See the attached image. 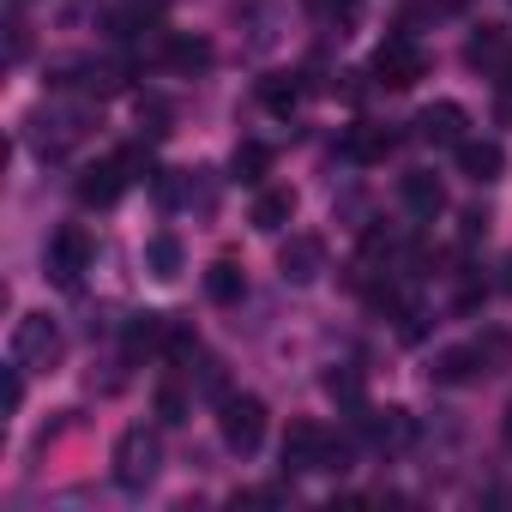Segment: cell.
<instances>
[{
    "label": "cell",
    "mask_w": 512,
    "mask_h": 512,
    "mask_svg": "<svg viewBox=\"0 0 512 512\" xmlns=\"http://www.w3.org/2000/svg\"><path fill=\"white\" fill-rule=\"evenodd\" d=\"M326 392H332L338 404H356V410H362V374H356V368H332V374H326Z\"/></svg>",
    "instance_id": "cb8c5ba5"
},
{
    "label": "cell",
    "mask_w": 512,
    "mask_h": 512,
    "mask_svg": "<svg viewBox=\"0 0 512 512\" xmlns=\"http://www.w3.org/2000/svg\"><path fill=\"white\" fill-rule=\"evenodd\" d=\"M476 344V356H482V374H506L512 368V332L506 326H488L482 338H470Z\"/></svg>",
    "instance_id": "603a6c76"
},
{
    "label": "cell",
    "mask_w": 512,
    "mask_h": 512,
    "mask_svg": "<svg viewBox=\"0 0 512 512\" xmlns=\"http://www.w3.org/2000/svg\"><path fill=\"white\" fill-rule=\"evenodd\" d=\"M398 199H404L410 217H428V223L446 211V187H440V175H428V169H410V175L398 181Z\"/></svg>",
    "instance_id": "4fadbf2b"
},
{
    "label": "cell",
    "mask_w": 512,
    "mask_h": 512,
    "mask_svg": "<svg viewBox=\"0 0 512 512\" xmlns=\"http://www.w3.org/2000/svg\"><path fill=\"white\" fill-rule=\"evenodd\" d=\"M422 73H428V55H422L410 37H386V43L374 49V79H380L386 91H410Z\"/></svg>",
    "instance_id": "5b68a950"
},
{
    "label": "cell",
    "mask_w": 512,
    "mask_h": 512,
    "mask_svg": "<svg viewBox=\"0 0 512 512\" xmlns=\"http://www.w3.org/2000/svg\"><path fill=\"white\" fill-rule=\"evenodd\" d=\"M290 217H296V193H290V187H260V193H253V211H247V223L260 229V235H278Z\"/></svg>",
    "instance_id": "9a60e30c"
},
{
    "label": "cell",
    "mask_w": 512,
    "mask_h": 512,
    "mask_svg": "<svg viewBox=\"0 0 512 512\" xmlns=\"http://www.w3.org/2000/svg\"><path fill=\"white\" fill-rule=\"evenodd\" d=\"M476 235H488V211H464V241H476Z\"/></svg>",
    "instance_id": "484cf974"
},
{
    "label": "cell",
    "mask_w": 512,
    "mask_h": 512,
    "mask_svg": "<svg viewBox=\"0 0 512 512\" xmlns=\"http://www.w3.org/2000/svg\"><path fill=\"white\" fill-rule=\"evenodd\" d=\"M392 145H398V133H392V127H374V121H356V127L344 133V157H350V163H386Z\"/></svg>",
    "instance_id": "2e32d148"
},
{
    "label": "cell",
    "mask_w": 512,
    "mask_h": 512,
    "mask_svg": "<svg viewBox=\"0 0 512 512\" xmlns=\"http://www.w3.org/2000/svg\"><path fill=\"white\" fill-rule=\"evenodd\" d=\"M157 470H163V440H157V428H121V440H115V482L127 488V494H145L151 482H157Z\"/></svg>",
    "instance_id": "6da1fadb"
},
{
    "label": "cell",
    "mask_w": 512,
    "mask_h": 512,
    "mask_svg": "<svg viewBox=\"0 0 512 512\" xmlns=\"http://www.w3.org/2000/svg\"><path fill=\"white\" fill-rule=\"evenodd\" d=\"M362 428H368V440H374L380 452H398V446L410 440V416H404V410H386V416H362Z\"/></svg>",
    "instance_id": "7402d4cb"
},
{
    "label": "cell",
    "mask_w": 512,
    "mask_h": 512,
    "mask_svg": "<svg viewBox=\"0 0 512 512\" xmlns=\"http://www.w3.org/2000/svg\"><path fill=\"white\" fill-rule=\"evenodd\" d=\"M205 296H211L217 308H235V302L247 296V278H241V266H235V260H217V266L205 272Z\"/></svg>",
    "instance_id": "ffe728a7"
},
{
    "label": "cell",
    "mask_w": 512,
    "mask_h": 512,
    "mask_svg": "<svg viewBox=\"0 0 512 512\" xmlns=\"http://www.w3.org/2000/svg\"><path fill=\"white\" fill-rule=\"evenodd\" d=\"M302 91H308L302 73H266V79H260V103H266L272 115H296V109H302Z\"/></svg>",
    "instance_id": "ac0fdd59"
},
{
    "label": "cell",
    "mask_w": 512,
    "mask_h": 512,
    "mask_svg": "<svg viewBox=\"0 0 512 512\" xmlns=\"http://www.w3.org/2000/svg\"><path fill=\"white\" fill-rule=\"evenodd\" d=\"M500 121H512V97H506V103H500Z\"/></svg>",
    "instance_id": "4316f807"
},
{
    "label": "cell",
    "mask_w": 512,
    "mask_h": 512,
    "mask_svg": "<svg viewBox=\"0 0 512 512\" xmlns=\"http://www.w3.org/2000/svg\"><path fill=\"white\" fill-rule=\"evenodd\" d=\"M458 175L476 181V187H494V181L506 175V151H500L494 139H464V145H458Z\"/></svg>",
    "instance_id": "7c38bea8"
},
{
    "label": "cell",
    "mask_w": 512,
    "mask_h": 512,
    "mask_svg": "<svg viewBox=\"0 0 512 512\" xmlns=\"http://www.w3.org/2000/svg\"><path fill=\"white\" fill-rule=\"evenodd\" d=\"M163 61H169L175 73H205V67H211V43H205V37H169Z\"/></svg>",
    "instance_id": "44dd1931"
},
{
    "label": "cell",
    "mask_w": 512,
    "mask_h": 512,
    "mask_svg": "<svg viewBox=\"0 0 512 512\" xmlns=\"http://www.w3.org/2000/svg\"><path fill=\"white\" fill-rule=\"evenodd\" d=\"M79 133H85V127H79V115H67V109H37V115L25 121V139H31V151H37L43 163L67 157V145H73Z\"/></svg>",
    "instance_id": "8992f818"
},
{
    "label": "cell",
    "mask_w": 512,
    "mask_h": 512,
    "mask_svg": "<svg viewBox=\"0 0 512 512\" xmlns=\"http://www.w3.org/2000/svg\"><path fill=\"white\" fill-rule=\"evenodd\" d=\"M506 440H512V404H506Z\"/></svg>",
    "instance_id": "83f0119b"
},
{
    "label": "cell",
    "mask_w": 512,
    "mask_h": 512,
    "mask_svg": "<svg viewBox=\"0 0 512 512\" xmlns=\"http://www.w3.org/2000/svg\"><path fill=\"white\" fill-rule=\"evenodd\" d=\"M133 169H139V157H133V151L91 163V169L79 175V199H85V205H115V199L127 193V181H133Z\"/></svg>",
    "instance_id": "52a82bcc"
},
{
    "label": "cell",
    "mask_w": 512,
    "mask_h": 512,
    "mask_svg": "<svg viewBox=\"0 0 512 512\" xmlns=\"http://www.w3.org/2000/svg\"><path fill=\"white\" fill-rule=\"evenodd\" d=\"M278 272H284V284H314L320 272H326V241L320 235H290L284 247H278Z\"/></svg>",
    "instance_id": "9c48e42d"
},
{
    "label": "cell",
    "mask_w": 512,
    "mask_h": 512,
    "mask_svg": "<svg viewBox=\"0 0 512 512\" xmlns=\"http://www.w3.org/2000/svg\"><path fill=\"white\" fill-rule=\"evenodd\" d=\"M151 410H157V422H163V428H175V422H187V398H181V386H157V398H151Z\"/></svg>",
    "instance_id": "d4e9b609"
},
{
    "label": "cell",
    "mask_w": 512,
    "mask_h": 512,
    "mask_svg": "<svg viewBox=\"0 0 512 512\" xmlns=\"http://www.w3.org/2000/svg\"><path fill=\"white\" fill-rule=\"evenodd\" d=\"M13 362L25 368V374H49L55 362H61V350H67V338H61V320L55 314H19V326H13Z\"/></svg>",
    "instance_id": "7a4b0ae2"
},
{
    "label": "cell",
    "mask_w": 512,
    "mask_h": 512,
    "mask_svg": "<svg viewBox=\"0 0 512 512\" xmlns=\"http://www.w3.org/2000/svg\"><path fill=\"white\" fill-rule=\"evenodd\" d=\"M91 235L79 229V223H67V229H55L49 235V253H43V266H49V278L61 284V290H73L79 278H85V266H91Z\"/></svg>",
    "instance_id": "277c9868"
},
{
    "label": "cell",
    "mask_w": 512,
    "mask_h": 512,
    "mask_svg": "<svg viewBox=\"0 0 512 512\" xmlns=\"http://www.w3.org/2000/svg\"><path fill=\"white\" fill-rule=\"evenodd\" d=\"M217 428H223V446H229V452L253 458V452L266 446V404L253 398V392H229V398H223Z\"/></svg>",
    "instance_id": "3957f363"
},
{
    "label": "cell",
    "mask_w": 512,
    "mask_h": 512,
    "mask_svg": "<svg viewBox=\"0 0 512 512\" xmlns=\"http://www.w3.org/2000/svg\"><path fill=\"white\" fill-rule=\"evenodd\" d=\"M326 452H332V434L320 428V422H290V434H284V470L290 476H308V470H326Z\"/></svg>",
    "instance_id": "ba28073f"
},
{
    "label": "cell",
    "mask_w": 512,
    "mask_h": 512,
    "mask_svg": "<svg viewBox=\"0 0 512 512\" xmlns=\"http://www.w3.org/2000/svg\"><path fill=\"white\" fill-rule=\"evenodd\" d=\"M428 380H434V386H470V380H482V356H476V344H452V350H440L434 368H428Z\"/></svg>",
    "instance_id": "e0dca14e"
},
{
    "label": "cell",
    "mask_w": 512,
    "mask_h": 512,
    "mask_svg": "<svg viewBox=\"0 0 512 512\" xmlns=\"http://www.w3.org/2000/svg\"><path fill=\"white\" fill-rule=\"evenodd\" d=\"M229 169H235V181H247V187H266V175H272V145L241 139L235 157H229Z\"/></svg>",
    "instance_id": "d6986e66"
},
{
    "label": "cell",
    "mask_w": 512,
    "mask_h": 512,
    "mask_svg": "<svg viewBox=\"0 0 512 512\" xmlns=\"http://www.w3.org/2000/svg\"><path fill=\"white\" fill-rule=\"evenodd\" d=\"M181 266H187L181 235H175V229H157V235L145 241V272H151L157 284H175V278H181Z\"/></svg>",
    "instance_id": "5bb4252c"
},
{
    "label": "cell",
    "mask_w": 512,
    "mask_h": 512,
    "mask_svg": "<svg viewBox=\"0 0 512 512\" xmlns=\"http://www.w3.org/2000/svg\"><path fill=\"white\" fill-rule=\"evenodd\" d=\"M416 139H428V145H464L470 139V115H464V103H428L422 115H416Z\"/></svg>",
    "instance_id": "30bf717a"
},
{
    "label": "cell",
    "mask_w": 512,
    "mask_h": 512,
    "mask_svg": "<svg viewBox=\"0 0 512 512\" xmlns=\"http://www.w3.org/2000/svg\"><path fill=\"white\" fill-rule=\"evenodd\" d=\"M464 61H470L482 79H500V73L512 67V37H506L500 25H482V31L464 43Z\"/></svg>",
    "instance_id": "8fae6325"
}]
</instances>
